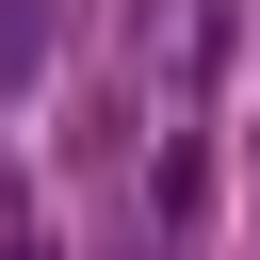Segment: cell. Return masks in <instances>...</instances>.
<instances>
[{"label": "cell", "instance_id": "cell-1", "mask_svg": "<svg viewBox=\"0 0 260 260\" xmlns=\"http://www.w3.org/2000/svg\"><path fill=\"white\" fill-rule=\"evenodd\" d=\"M195 211H211V146L179 130V146H162V228H195Z\"/></svg>", "mask_w": 260, "mask_h": 260}, {"label": "cell", "instance_id": "cell-2", "mask_svg": "<svg viewBox=\"0 0 260 260\" xmlns=\"http://www.w3.org/2000/svg\"><path fill=\"white\" fill-rule=\"evenodd\" d=\"M0 260H49V244H0Z\"/></svg>", "mask_w": 260, "mask_h": 260}]
</instances>
